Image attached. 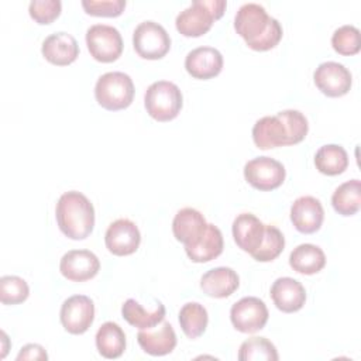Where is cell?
<instances>
[{
    "instance_id": "obj_1",
    "label": "cell",
    "mask_w": 361,
    "mask_h": 361,
    "mask_svg": "<svg viewBox=\"0 0 361 361\" xmlns=\"http://www.w3.org/2000/svg\"><path fill=\"white\" fill-rule=\"evenodd\" d=\"M309 131L307 118L299 110H282L255 121L252 140L259 149L295 145L305 140Z\"/></svg>"
},
{
    "instance_id": "obj_2",
    "label": "cell",
    "mask_w": 361,
    "mask_h": 361,
    "mask_svg": "<svg viewBox=\"0 0 361 361\" xmlns=\"http://www.w3.org/2000/svg\"><path fill=\"white\" fill-rule=\"evenodd\" d=\"M234 28L244 38L248 48L254 51L275 48L283 35L281 23L268 16L267 10L257 3H245L238 8L234 17Z\"/></svg>"
},
{
    "instance_id": "obj_3",
    "label": "cell",
    "mask_w": 361,
    "mask_h": 361,
    "mask_svg": "<svg viewBox=\"0 0 361 361\" xmlns=\"http://www.w3.org/2000/svg\"><path fill=\"white\" fill-rule=\"evenodd\" d=\"M59 230L71 240H85L94 227V207L90 200L78 190L61 195L55 209Z\"/></svg>"
},
{
    "instance_id": "obj_4",
    "label": "cell",
    "mask_w": 361,
    "mask_h": 361,
    "mask_svg": "<svg viewBox=\"0 0 361 361\" xmlns=\"http://www.w3.org/2000/svg\"><path fill=\"white\" fill-rule=\"evenodd\" d=\"M226 7V0H193L176 16V30L185 37H202L224 14Z\"/></svg>"
},
{
    "instance_id": "obj_5",
    "label": "cell",
    "mask_w": 361,
    "mask_h": 361,
    "mask_svg": "<svg viewBox=\"0 0 361 361\" xmlns=\"http://www.w3.org/2000/svg\"><path fill=\"white\" fill-rule=\"evenodd\" d=\"M96 102L106 110L127 109L134 99L133 79L124 72L103 73L94 86Z\"/></svg>"
},
{
    "instance_id": "obj_6",
    "label": "cell",
    "mask_w": 361,
    "mask_h": 361,
    "mask_svg": "<svg viewBox=\"0 0 361 361\" xmlns=\"http://www.w3.org/2000/svg\"><path fill=\"white\" fill-rule=\"evenodd\" d=\"M183 97L180 89L169 80H158L148 86L144 94L147 113L157 121L173 120L182 109Z\"/></svg>"
},
{
    "instance_id": "obj_7",
    "label": "cell",
    "mask_w": 361,
    "mask_h": 361,
    "mask_svg": "<svg viewBox=\"0 0 361 361\" xmlns=\"http://www.w3.org/2000/svg\"><path fill=\"white\" fill-rule=\"evenodd\" d=\"M133 47L144 59H161L171 48V37L161 24L147 20L135 27L133 32Z\"/></svg>"
},
{
    "instance_id": "obj_8",
    "label": "cell",
    "mask_w": 361,
    "mask_h": 361,
    "mask_svg": "<svg viewBox=\"0 0 361 361\" xmlns=\"http://www.w3.org/2000/svg\"><path fill=\"white\" fill-rule=\"evenodd\" d=\"M86 45L90 55L103 63L117 61L123 52V38L120 31L107 24L90 25L86 31Z\"/></svg>"
},
{
    "instance_id": "obj_9",
    "label": "cell",
    "mask_w": 361,
    "mask_h": 361,
    "mask_svg": "<svg viewBox=\"0 0 361 361\" xmlns=\"http://www.w3.org/2000/svg\"><path fill=\"white\" fill-rule=\"evenodd\" d=\"M286 176L285 166L271 157H257L244 165V178L255 189L268 192L279 188Z\"/></svg>"
},
{
    "instance_id": "obj_10",
    "label": "cell",
    "mask_w": 361,
    "mask_h": 361,
    "mask_svg": "<svg viewBox=\"0 0 361 361\" xmlns=\"http://www.w3.org/2000/svg\"><path fill=\"white\" fill-rule=\"evenodd\" d=\"M269 313L264 300L255 296H245L230 309V320L235 330L241 333H255L265 327Z\"/></svg>"
},
{
    "instance_id": "obj_11",
    "label": "cell",
    "mask_w": 361,
    "mask_h": 361,
    "mask_svg": "<svg viewBox=\"0 0 361 361\" xmlns=\"http://www.w3.org/2000/svg\"><path fill=\"white\" fill-rule=\"evenodd\" d=\"M59 319L68 333L83 334L94 320V303L86 295H73L62 303Z\"/></svg>"
},
{
    "instance_id": "obj_12",
    "label": "cell",
    "mask_w": 361,
    "mask_h": 361,
    "mask_svg": "<svg viewBox=\"0 0 361 361\" xmlns=\"http://www.w3.org/2000/svg\"><path fill=\"white\" fill-rule=\"evenodd\" d=\"M313 80L317 89L329 97L347 94L353 85L351 72L343 63L334 61L320 63L313 73Z\"/></svg>"
},
{
    "instance_id": "obj_13",
    "label": "cell",
    "mask_w": 361,
    "mask_h": 361,
    "mask_svg": "<svg viewBox=\"0 0 361 361\" xmlns=\"http://www.w3.org/2000/svg\"><path fill=\"white\" fill-rule=\"evenodd\" d=\"M141 243V234L134 221L128 219H117L113 221L104 234L106 248L117 255H131L134 254Z\"/></svg>"
},
{
    "instance_id": "obj_14",
    "label": "cell",
    "mask_w": 361,
    "mask_h": 361,
    "mask_svg": "<svg viewBox=\"0 0 361 361\" xmlns=\"http://www.w3.org/2000/svg\"><path fill=\"white\" fill-rule=\"evenodd\" d=\"M100 261L89 250H71L65 252L59 262L61 274L72 282H85L97 275Z\"/></svg>"
},
{
    "instance_id": "obj_15",
    "label": "cell",
    "mask_w": 361,
    "mask_h": 361,
    "mask_svg": "<svg viewBox=\"0 0 361 361\" xmlns=\"http://www.w3.org/2000/svg\"><path fill=\"white\" fill-rule=\"evenodd\" d=\"M323 220V206L320 200L313 196H300L290 206V221L299 233H316L322 227Z\"/></svg>"
},
{
    "instance_id": "obj_16",
    "label": "cell",
    "mask_w": 361,
    "mask_h": 361,
    "mask_svg": "<svg viewBox=\"0 0 361 361\" xmlns=\"http://www.w3.org/2000/svg\"><path fill=\"white\" fill-rule=\"evenodd\" d=\"M185 69L195 79H212L223 69V55L213 47L195 48L185 58Z\"/></svg>"
},
{
    "instance_id": "obj_17",
    "label": "cell",
    "mask_w": 361,
    "mask_h": 361,
    "mask_svg": "<svg viewBox=\"0 0 361 361\" xmlns=\"http://www.w3.org/2000/svg\"><path fill=\"white\" fill-rule=\"evenodd\" d=\"M42 56L52 65L66 66L79 56V45L73 35L59 31L48 35L41 47Z\"/></svg>"
},
{
    "instance_id": "obj_18",
    "label": "cell",
    "mask_w": 361,
    "mask_h": 361,
    "mask_svg": "<svg viewBox=\"0 0 361 361\" xmlns=\"http://www.w3.org/2000/svg\"><path fill=\"white\" fill-rule=\"evenodd\" d=\"M265 224L252 213H241L233 221V237L238 248L252 255L261 245Z\"/></svg>"
},
{
    "instance_id": "obj_19",
    "label": "cell",
    "mask_w": 361,
    "mask_h": 361,
    "mask_svg": "<svg viewBox=\"0 0 361 361\" xmlns=\"http://www.w3.org/2000/svg\"><path fill=\"white\" fill-rule=\"evenodd\" d=\"M207 223L203 214L193 207L180 209L172 221V233L185 248L196 244L206 231Z\"/></svg>"
},
{
    "instance_id": "obj_20",
    "label": "cell",
    "mask_w": 361,
    "mask_h": 361,
    "mask_svg": "<svg viewBox=\"0 0 361 361\" xmlns=\"http://www.w3.org/2000/svg\"><path fill=\"white\" fill-rule=\"evenodd\" d=\"M271 298L274 305L283 313H293L303 307L306 302V290L303 285L289 276L275 279L271 286Z\"/></svg>"
},
{
    "instance_id": "obj_21",
    "label": "cell",
    "mask_w": 361,
    "mask_h": 361,
    "mask_svg": "<svg viewBox=\"0 0 361 361\" xmlns=\"http://www.w3.org/2000/svg\"><path fill=\"white\" fill-rule=\"evenodd\" d=\"M137 341L140 347L149 355L161 357L173 351L176 347V334L173 327L162 320V324L158 327L142 329L137 334Z\"/></svg>"
},
{
    "instance_id": "obj_22",
    "label": "cell",
    "mask_w": 361,
    "mask_h": 361,
    "mask_svg": "<svg viewBox=\"0 0 361 361\" xmlns=\"http://www.w3.org/2000/svg\"><path fill=\"white\" fill-rule=\"evenodd\" d=\"M240 285V278L233 268L217 267L203 274L200 279V289L210 298H228Z\"/></svg>"
},
{
    "instance_id": "obj_23",
    "label": "cell",
    "mask_w": 361,
    "mask_h": 361,
    "mask_svg": "<svg viewBox=\"0 0 361 361\" xmlns=\"http://www.w3.org/2000/svg\"><path fill=\"white\" fill-rule=\"evenodd\" d=\"M224 241H223V234L219 227L214 224L207 223L206 231L200 237V240L193 244L192 247H186L185 251L188 257L193 262H209L214 258H217L223 252Z\"/></svg>"
},
{
    "instance_id": "obj_24",
    "label": "cell",
    "mask_w": 361,
    "mask_h": 361,
    "mask_svg": "<svg viewBox=\"0 0 361 361\" xmlns=\"http://www.w3.org/2000/svg\"><path fill=\"white\" fill-rule=\"evenodd\" d=\"M121 314L128 324L138 327L140 330L151 329L164 320L165 306L157 300L155 307L152 310H147L135 299H127L121 306Z\"/></svg>"
},
{
    "instance_id": "obj_25",
    "label": "cell",
    "mask_w": 361,
    "mask_h": 361,
    "mask_svg": "<svg viewBox=\"0 0 361 361\" xmlns=\"http://www.w3.org/2000/svg\"><path fill=\"white\" fill-rule=\"evenodd\" d=\"M96 348L99 354L107 360L123 355L126 350L124 330L114 322L103 323L96 333Z\"/></svg>"
},
{
    "instance_id": "obj_26",
    "label": "cell",
    "mask_w": 361,
    "mask_h": 361,
    "mask_svg": "<svg viewBox=\"0 0 361 361\" xmlns=\"http://www.w3.org/2000/svg\"><path fill=\"white\" fill-rule=\"evenodd\" d=\"M289 265L299 274L313 275L324 268L326 255L323 250L314 244H300L292 250Z\"/></svg>"
},
{
    "instance_id": "obj_27",
    "label": "cell",
    "mask_w": 361,
    "mask_h": 361,
    "mask_svg": "<svg viewBox=\"0 0 361 361\" xmlns=\"http://www.w3.org/2000/svg\"><path fill=\"white\" fill-rule=\"evenodd\" d=\"M314 165L317 171L327 176L343 173L348 166L347 151L337 144H327L317 149L314 155Z\"/></svg>"
},
{
    "instance_id": "obj_28",
    "label": "cell",
    "mask_w": 361,
    "mask_h": 361,
    "mask_svg": "<svg viewBox=\"0 0 361 361\" xmlns=\"http://www.w3.org/2000/svg\"><path fill=\"white\" fill-rule=\"evenodd\" d=\"M178 320L186 337L197 338L207 327L209 314L203 305L197 302H188L180 307Z\"/></svg>"
},
{
    "instance_id": "obj_29",
    "label": "cell",
    "mask_w": 361,
    "mask_h": 361,
    "mask_svg": "<svg viewBox=\"0 0 361 361\" xmlns=\"http://www.w3.org/2000/svg\"><path fill=\"white\" fill-rule=\"evenodd\" d=\"M334 210L341 216H353L361 207V182L351 179L341 183L331 196Z\"/></svg>"
},
{
    "instance_id": "obj_30",
    "label": "cell",
    "mask_w": 361,
    "mask_h": 361,
    "mask_svg": "<svg viewBox=\"0 0 361 361\" xmlns=\"http://www.w3.org/2000/svg\"><path fill=\"white\" fill-rule=\"evenodd\" d=\"M240 361H278L276 347L265 337H251L241 343L238 350Z\"/></svg>"
},
{
    "instance_id": "obj_31",
    "label": "cell",
    "mask_w": 361,
    "mask_h": 361,
    "mask_svg": "<svg viewBox=\"0 0 361 361\" xmlns=\"http://www.w3.org/2000/svg\"><path fill=\"white\" fill-rule=\"evenodd\" d=\"M285 247V237L279 228L275 226L265 224V234L259 248L251 255L255 261L259 262H269L274 261L279 254L283 251Z\"/></svg>"
},
{
    "instance_id": "obj_32",
    "label": "cell",
    "mask_w": 361,
    "mask_h": 361,
    "mask_svg": "<svg viewBox=\"0 0 361 361\" xmlns=\"http://www.w3.org/2000/svg\"><path fill=\"white\" fill-rule=\"evenodd\" d=\"M30 295L28 283L17 275H4L0 278V300L3 305H18L27 300Z\"/></svg>"
},
{
    "instance_id": "obj_33",
    "label": "cell",
    "mask_w": 361,
    "mask_h": 361,
    "mask_svg": "<svg viewBox=\"0 0 361 361\" xmlns=\"http://www.w3.org/2000/svg\"><path fill=\"white\" fill-rule=\"evenodd\" d=\"M333 49L340 55H355L360 52V31L357 27L345 24L338 27L331 35Z\"/></svg>"
},
{
    "instance_id": "obj_34",
    "label": "cell",
    "mask_w": 361,
    "mask_h": 361,
    "mask_svg": "<svg viewBox=\"0 0 361 361\" xmlns=\"http://www.w3.org/2000/svg\"><path fill=\"white\" fill-rule=\"evenodd\" d=\"M62 3L59 0H32L28 13L38 24H51L61 14Z\"/></svg>"
},
{
    "instance_id": "obj_35",
    "label": "cell",
    "mask_w": 361,
    "mask_h": 361,
    "mask_svg": "<svg viewBox=\"0 0 361 361\" xmlns=\"http://www.w3.org/2000/svg\"><path fill=\"white\" fill-rule=\"evenodd\" d=\"M82 7L90 16L117 17L126 8V0H83Z\"/></svg>"
},
{
    "instance_id": "obj_36",
    "label": "cell",
    "mask_w": 361,
    "mask_h": 361,
    "mask_svg": "<svg viewBox=\"0 0 361 361\" xmlns=\"http://www.w3.org/2000/svg\"><path fill=\"white\" fill-rule=\"evenodd\" d=\"M17 360H48V354L39 344H27L20 350Z\"/></svg>"
}]
</instances>
